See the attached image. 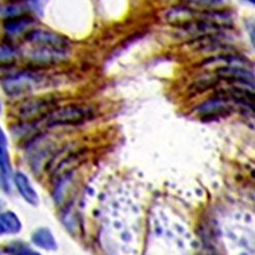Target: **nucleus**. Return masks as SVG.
<instances>
[{"mask_svg":"<svg viewBox=\"0 0 255 255\" xmlns=\"http://www.w3.org/2000/svg\"><path fill=\"white\" fill-rule=\"evenodd\" d=\"M4 206H5V202L2 199H0V212H1V210L4 208Z\"/></svg>","mask_w":255,"mask_h":255,"instance_id":"nucleus-21","label":"nucleus"},{"mask_svg":"<svg viewBox=\"0 0 255 255\" xmlns=\"http://www.w3.org/2000/svg\"><path fill=\"white\" fill-rule=\"evenodd\" d=\"M17 1H25V0H17Z\"/></svg>","mask_w":255,"mask_h":255,"instance_id":"nucleus-24","label":"nucleus"},{"mask_svg":"<svg viewBox=\"0 0 255 255\" xmlns=\"http://www.w3.org/2000/svg\"><path fill=\"white\" fill-rule=\"evenodd\" d=\"M56 99L45 96L28 99L20 104L16 111V119L19 124L33 125L41 122L56 109Z\"/></svg>","mask_w":255,"mask_h":255,"instance_id":"nucleus-1","label":"nucleus"},{"mask_svg":"<svg viewBox=\"0 0 255 255\" xmlns=\"http://www.w3.org/2000/svg\"><path fill=\"white\" fill-rule=\"evenodd\" d=\"M218 78L230 83H240L254 89V74L243 67L226 66L217 70Z\"/></svg>","mask_w":255,"mask_h":255,"instance_id":"nucleus-8","label":"nucleus"},{"mask_svg":"<svg viewBox=\"0 0 255 255\" xmlns=\"http://www.w3.org/2000/svg\"><path fill=\"white\" fill-rule=\"evenodd\" d=\"M39 83V77L30 72H7L0 79L3 91L10 97H18L32 92Z\"/></svg>","mask_w":255,"mask_h":255,"instance_id":"nucleus-2","label":"nucleus"},{"mask_svg":"<svg viewBox=\"0 0 255 255\" xmlns=\"http://www.w3.org/2000/svg\"><path fill=\"white\" fill-rule=\"evenodd\" d=\"M34 47L54 49H66L70 46V41L57 33L47 30H32L25 38Z\"/></svg>","mask_w":255,"mask_h":255,"instance_id":"nucleus-4","label":"nucleus"},{"mask_svg":"<svg viewBox=\"0 0 255 255\" xmlns=\"http://www.w3.org/2000/svg\"><path fill=\"white\" fill-rule=\"evenodd\" d=\"M189 1H193L198 4H206V5H212L221 2L222 0H189Z\"/></svg>","mask_w":255,"mask_h":255,"instance_id":"nucleus-19","label":"nucleus"},{"mask_svg":"<svg viewBox=\"0 0 255 255\" xmlns=\"http://www.w3.org/2000/svg\"><path fill=\"white\" fill-rule=\"evenodd\" d=\"M229 95L236 102L247 106L249 109L254 110V93L246 89H241L238 87H233L229 90Z\"/></svg>","mask_w":255,"mask_h":255,"instance_id":"nucleus-16","label":"nucleus"},{"mask_svg":"<svg viewBox=\"0 0 255 255\" xmlns=\"http://www.w3.org/2000/svg\"><path fill=\"white\" fill-rule=\"evenodd\" d=\"M93 114L90 110L81 108L76 105H68L63 108H56L53 110L48 117L47 126H68V125H78L92 118Z\"/></svg>","mask_w":255,"mask_h":255,"instance_id":"nucleus-3","label":"nucleus"},{"mask_svg":"<svg viewBox=\"0 0 255 255\" xmlns=\"http://www.w3.org/2000/svg\"><path fill=\"white\" fill-rule=\"evenodd\" d=\"M5 234H6V232H5V229H4V227L2 226L1 222H0V236L5 235Z\"/></svg>","mask_w":255,"mask_h":255,"instance_id":"nucleus-20","label":"nucleus"},{"mask_svg":"<svg viewBox=\"0 0 255 255\" xmlns=\"http://www.w3.org/2000/svg\"><path fill=\"white\" fill-rule=\"evenodd\" d=\"M12 174L11 160L8 149V141L3 129L0 126V181L2 189L5 192H9V180Z\"/></svg>","mask_w":255,"mask_h":255,"instance_id":"nucleus-7","label":"nucleus"},{"mask_svg":"<svg viewBox=\"0 0 255 255\" xmlns=\"http://www.w3.org/2000/svg\"><path fill=\"white\" fill-rule=\"evenodd\" d=\"M18 57L19 52L11 42L5 41L0 43V65L2 67H13Z\"/></svg>","mask_w":255,"mask_h":255,"instance_id":"nucleus-14","label":"nucleus"},{"mask_svg":"<svg viewBox=\"0 0 255 255\" xmlns=\"http://www.w3.org/2000/svg\"><path fill=\"white\" fill-rule=\"evenodd\" d=\"M218 80L215 78H202L198 81H196L193 85L194 87V91L201 93V92H205L208 89H212L215 88L218 85Z\"/></svg>","mask_w":255,"mask_h":255,"instance_id":"nucleus-18","label":"nucleus"},{"mask_svg":"<svg viewBox=\"0 0 255 255\" xmlns=\"http://www.w3.org/2000/svg\"><path fill=\"white\" fill-rule=\"evenodd\" d=\"M165 18L169 25L186 28L194 22L195 12L189 7L178 6L169 9L165 14Z\"/></svg>","mask_w":255,"mask_h":255,"instance_id":"nucleus-10","label":"nucleus"},{"mask_svg":"<svg viewBox=\"0 0 255 255\" xmlns=\"http://www.w3.org/2000/svg\"><path fill=\"white\" fill-rule=\"evenodd\" d=\"M34 22L35 20L33 16L29 14L4 20V33L6 36V41H15L17 38L23 36L26 38L29 32L32 31Z\"/></svg>","mask_w":255,"mask_h":255,"instance_id":"nucleus-6","label":"nucleus"},{"mask_svg":"<svg viewBox=\"0 0 255 255\" xmlns=\"http://www.w3.org/2000/svg\"><path fill=\"white\" fill-rule=\"evenodd\" d=\"M31 62L39 66H51L57 65L59 62L65 61L68 58V50L35 47L28 54Z\"/></svg>","mask_w":255,"mask_h":255,"instance_id":"nucleus-5","label":"nucleus"},{"mask_svg":"<svg viewBox=\"0 0 255 255\" xmlns=\"http://www.w3.org/2000/svg\"><path fill=\"white\" fill-rule=\"evenodd\" d=\"M13 182L17 192L25 199V201L32 206H38L40 202L39 196L32 184L30 183L29 178L24 173L16 172L13 176Z\"/></svg>","mask_w":255,"mask_h":255,"instance_id":"nucleus-9","label":"nucleus"},{"mask_svg":"<svg viewBox=\"0 0 255 255\" xmlns=\"http://www.w3.org/2000/svg\"><path fill=\"white\" fill-rule=\"evenodd\" d=\"M1 111H2V106H1V102H0V114H1Z\"/></svg>","mask_w":255,"mask_h":255,"instance_id":"nucleus-22","label":"nucleus"},{"mask_svg":"<svg viewBox=\"0 0 255 255\" xmlns=\"http://www.w3.org/2000/svg\"><path fill=\"white\" fill-rule=\"evenodd\" d=\"M2 248V254L6 255H42L38 251L33 250L31 247L20 241H15L7 244Z\"/></svg>","mask_w":255,"mask_h":255,"instance_id":"nucleus-17","label":"nucleus"},{"mask_svg":"<svg viewBox=\"0 0 255 255\" xmlns=\"http://www.w3.org/2000/svg\"><path fill=\"white\" fill-rule=\"evenodd\" d=\"M200 115L204 116H217L229 113V106L226 104V101L223 98H215L209 100L196 110Z\"/></svg>","mask_w":255,"mask_h":255,"instance_id":"nucleus-13","label":"nucleus"},{"mask_svg":"<svg viewBox=\"0 0 255 255\" xmlns=\"http://www.w3.org/2000/svg\"><path fill=\"white\" fill-rule=\"evenodd\" d=\"M29 8L30 6L25 4L24 1H17V0H10L8 2L0 3V18L7 20L29 14Z\"/></svg>","mask_w":255,"mask_h":255,"instance_id":"nucleus-11","label":"nucleus"},{"mask_svg":"<svg viewBox=\"0 0 255 255\" xmlns=\"http://www.w3.org/2000/svg\"><path fill=\"white\" fill-rule=\"evenodd\" d=\"M0 222L5 229L6 234L15 235L22 231V223H20L18 217L11 210H6L0 212Z\"/></svg>","mask_w":255,"mask_h":255,"instance_id":"nucleus-15","label":"nucleus"},{"mask_svg":"<svg viewBox=\"0 0 255 255\" xmlns=\"http://www.w3.org/2000/svg\"><path fill=\"white\" fill-rule=\"evenodd\" d=\"M32 242L45 251H55L57 249V242L48 228L37 229L32 235Z\"/></svg>","mask_w":255,"mask_h":255,"instance_id":"nucleus-12","label":"nucleus"},{"mask_svg":"<svg viewBox=\"0 0 255 255\" xmlns=\"http://www.w3.org/2000/svg\"><path fill=\"white\" fill-rule=\"evenodd\" d=\"M247 1H249V2H251V3H254L255 0H247Z\"/></svg>","mask_w":255,"mask_h":255,"instance_id":"nucleus-23","label":"nucleus"}]
</instances>
